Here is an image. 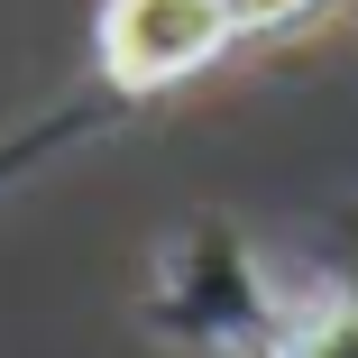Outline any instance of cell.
<instances>
[{
  "mask_svg": "<svg viewBox=\"0 0 358 358\" xmlns=\"http://www.w3.org/2000/svg\"><path fill=\"white\" fill-rule=\"evenodd\" d=\"M303 294H285V285L257 266V248L221 221H202L166 248L157 266V294H148V322L184 349H239V358H266L275 331L294 322Z\"/></svg>",
  "mask_w": 358,
  "mask_h": 358,
  "instance_id": "cell-1",
  "label": "cell"
},
{
  "mask_svg": "<svg viewBox=\"0 0 358 358\" xmlns=\"http://www.w3.org/2000/svg\"><path fill=\"white\" fill-rule=\"evenodd\" d=\"M239 46L230 0H101L92 10V74L110 101H157L211 74Z\"/></svg>",
  "mask_w": 358,
  "mask_h": 358,
  "instance_id": "cell-2",
  "label": "cell"
},
{
  "mask_svg": "<svg viewBox=\"0 0 358 358\" xmlns=\"http://www.w3.org/2000/svg\"><path fill=\"white\" fill-rule=\"evenodd\" d=\"M266 358H358V294H303Z\"/></svg>",
  "mask_w": 358,
  "mask_h": 358,
  "instance_id": "cell-3",
  "label": "cell"
},
{
  "mask_svg": "<svg viewBox=\"0 0 358 358\" xmlns=\"http://www.w3.org/2000/svg\"><path fill=\"white\" fill-rule=\"evenodd\" d=\"M74 138H92V110H55V120H37V129H10V138H0V184L37 175L55 148H74Z\"/></svg>",
  "mask_w": 358,
  "mask_h": 358,
  "instance_id": "cell-4",
  "label": "cell"
},
{
  "mask_svg": "<svg viewBox=\"0 0 358 358\" xmlns=\"http://www.w3.org/2000/svg\"><path fill=\"white\" fill-rule=\"evenodd\" d=\"M331 10H340V0H230L239 46H248V37H294V28H322Z\"/></svg>",
  "mask_w": 358,
  "mask_h": 358,
  "instance_id": "cell-5",
  "label": "cell"
}]
</instances>
